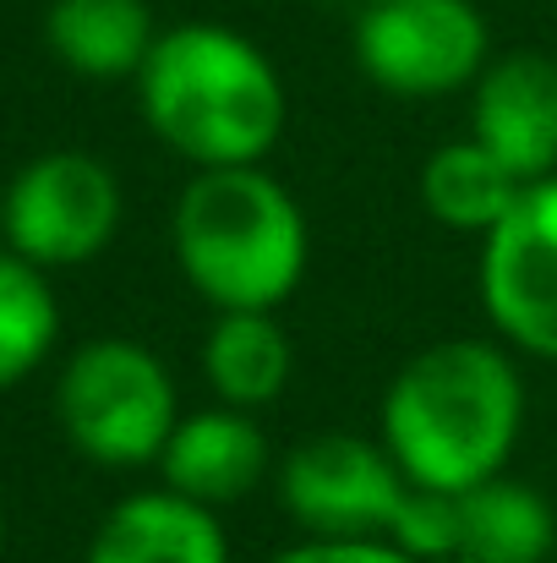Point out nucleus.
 <instances>
[{"label": "nucleus", "mask_w": 557, "mask_h": 563, "mask_svg": "<svg viewBox=\"0 0 557 563\" xmlns=\"http://www.w3.org/2000/svg\"><path fill=\"white\" fill-rule=\"evenodd\" d=\"M350 49L371 88L393 99H448L487 71L492 33L476 0H361Z\"/></svg>", "instance_id": "39448f33"}, {"label": "nucleus", "mask_w": 557, "mask_h": 563, "mask_svg": "<svg viewBox=\"0 0 557 563\" xmlns=\"http://www.w3.org/2000/svg\"><path fill=\"white\" fill-rule=\"evenodd\" d=\"M404 487L410 482L382 449V438L361 432H318L274 465V493L290 526L301 537H328V542L350 537L388 542Z\"/></svg>", "instance_id": "0eeeda50"}, {"label": "nucleus", "mask_w": 557, "mask_h": 563, "mask_svg": "<svg viewBox=\"0 0 557 563\" xmlns=\"http://www.w3.org/2000/svg\"><path fill=\"white\" fill-rule=\"evenodd\" d=\"M525 432V377L503 340L448 334L388 377L377 438L415 487L470 493L509 471Z\"/></svg>", "instance_id": "f257e3e1"}, {"label": "nucleus", "mask_w": 557, "mask_h": 563, "mask_svg": "<svg viewBox=\"0 0 557 563\" xmlns=\"http://www.w3.org/2000/svg\"><path fill=\"white\" fill-rule=\"evenodd\" d=\"M0 197H5V191H0Z\"/></svg>", "instance_id": "aec40b11"}, {"label": "nucleus", "mask_w": 557, "mask_h": 563, "mask_svg": "<svg viewBox=\"0 0 557 563\" xmlns=\"http://www.w3.org/2000/svg\"><path fill=\"white\" fill-rule=\"evenodd\" d=\"M154 38L159 27H154L148 0H49L44 11L49 55L88 82L137 77Z\"/></svg>", "instance_id": "f8f14e48"}, {"label": "nucleus", "mask_w": 557, "mask_h": 563, "mask_svg": "<svg viewBox=\"0 0 557 563\" xmlns=\"http://www.w3.org/2000/svg\"><path fill=\"white\" fill-rule=\"evenodd\" d=\"M82 563H230V537L219 509H202L159 482L126 493L99 520Z\"/></svg>", "instance_id": "9b49d317"}, {"label": "nucleus", "mask_w": 557, "mask_h": 563, "mask_svg": "<svg viewBox=\"0 0 557 563\" xmlns=\"http://www.w3.org/2000/svg\"><path fill=\"white\" fill-rule=\"evenodd\" d=\"M470 137L525 187L557 176V60L542 49L492 55L470 82Z\"/></svg>", "instance_id": "1a4fd4ad"}, {"label": "nucleus", "mask_w": 557, "mask_h": 563, "mask_svg": "<svg viewBox=\"0 0 557 563\" xmlns=\"http://www.w3.org/2000/svg\"><path fill=\"white\" fill-rule=\"evenodd\" d=\"M154 471L170 493H181L191 504L230 509L274 476V449L252 410L208 405V410H181Z\"/></svg>", "instance_id": "9d476101"}, {"label": "nucleus", "mask_w": 557, "mask_h": 563, "mask_svg": "<svg viewBox=\"0 0 557 563\" xmlns=\"http://www.w3.org/2000/svg\"><path fill=\"white\" fill-rule=\"evenodd\" d=\"M481 307L509 351L557 362V176L531 181L481 241Z\"/></svg>", "instance_id": "6e6552de"}, {"label": "nucleus", "mask_w": 557, "mask_h": 563, "mask_svg": "<svg viewBox=\"0 0 557 563\" xmlns=\"http://www.w3.org/2000/svg\"><path fill=\"white\" fill-rule=\"evenodd\" d=\"M55 421L82 460L104 471H137L159 465L181 421V394L148 345L104 334L66 356L55 383Z\"/></svg>", "instance_id": "20e7f679"}, {"label": "nucleus", "mask_w": 557, "mask_h": 563, "mask_svg": "<svg viewBox=\"0 0 557 563\" xmlns=\"http://www.w3.org/2000/svg\"><path fill=\"white\" fill-rule=\"evenodd\" d=\"M296 377V345L279 312H213L202 334V383L219 405L268 410Z\"/></svg>", "instance_id": "ddd939ff"}, {"label": "nucleus", "mask_w": 557, "mask_h": 563, "mask_svg": "<svg viewBox=\"0 0 557 563\" xmlns=\"http://www.w3.org/2000/svg\"><path fill=\"white\" fill-rule=\"evenodd\" d=\"M126 219L121 176L88 148H49L27 159L0 197V235L16 257L49 268L93 263Z\"/></svg>", "instance_id": "423d86ee"}, {"label": "nucleus", "mask_w": 557, "mask_h": 563, "mask_svg": "<svg viewBox=\"0 0 557 563\" xmlns=\"http://www.w3.org/2000/svg\"><path fill=\"white\" fill-rule=\"evenodd\" d=\"M0 553H5V509H0Z\"/></svg>", "instance_id": "6ab92c4d"}, {"label": "nucleus", "mask_w": 557, "mask_h": 563, "mask_svg": "<svg viewBox=\"0 0 557 563\" xmlns=\"http://www.w3.org/2000/svg\"><path fill=\"white\" fill-rule=\"evenodd\" d=\"M520 191H525V181L498 154H487L476 137L443 143L421 165V208L443 230H459V235H481L487 241L509 219Z\"/></svg>", "instance_id": "2eb2a0df"}, {"label": "nucleus", "mask_w": 557, "mask_h": 563, "mask_svg": "<svg viewBox=\"0 0 557 563\" xmlns=\"http://www.w3.org/2000/svg\"><path fill=\"white\" fill-rule=\"evenodd\" d=\"M181 279L213 312H279L312 263L301 202L263 165L191 170L170 213Z\"/></svg>", "instance_id": "7ed1b4c3"}, {"label": "nucleus", "mask_w": 557, "mask_h": 563, "mask_svg": "<svg viewBox=\"0 0 557 563\" xmlns=\"http://www.w3.org/2000/svg\"><path fill=\"white\" fill-rule=\"evenodd\" d=\"M268 563H415L382 537H350V542H328V537H301L290 548H279Z\"/></svg>", "instance_id": "a211bd4d"}, {"label": "nucleus", "mask_w": 557, "mask_h": 563, "mask_svg": "<svg viewBox=\"0 0 557 563\" xmlns=\"http://www.w3.org/2000/svg\"><path fill=\"white\" fill-rule=\"evenodd\" d=\"M388 542L415 563H454L459 559V493L437 487H404V504L388 526Z\"/></svg>", "instance_id": "f3484780"}, {"label": "nucleus", "mask_w": 557, "mask_h": 563, "mask_svg": "<svg viewBox=\"0 0 557 563\" xmlns=\"http://www.w3.org/2000/svg\"><path fill=\"white\" fill-rule=\"evenodd\" d=\"M60 340V301L49 274L11 246L0 252V394L33 377Z\"/></svg>", "instance_id": "dca6fc26"}, {"label": "nucleus", "mask_w": 557, "mask_h": 563, "mask_svg": "<svg viewBox=\"0 0 557 563\" xmlns=\"http://www.w3.org/2000/svg\"><path fill=\"white\" fill-rule=\"evenodd\" d=\"M137 82L148 132L191 170L263 165L285 137L279 66L224 22H176L154 38Z\"/></svg>", "instance_id": "f03ea898"}, {"label": "nucleus", "mask_w": 557, "mask_h": 563, "mask_svg": "<svg viewBox=\"0 0 557 563\" xmlns=\"http://www.w3.org/2000/svg\"><path fill=\"white\" fill-rule=\"evenodd\" d=\"M557 548L553 504L509 471L459 493V559L454 563H547Z\"/></svg>", "instance_id": "4468645a"}]
</instances>
